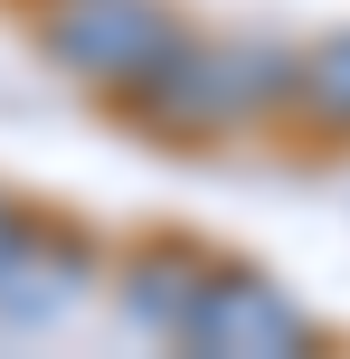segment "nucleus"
Masks as SVG:
<instances>
[{"label":"nucleus","instance_id":"20e7f679","mask_svg":"<svg viewBox=\"0 0 350 359\" xmlns=\"http://www.w3.org/2000/svg\"><path fill=\"white\" fill-rule=\"evenodd\" d=\"M86 284H95V246L86 236L19 217V236L0 246V322L10 331H48V322H67L86 303Z\"/></svg>","mask_w":350,"mask_h":359},{"label":"nucleus","instance_id":"0eeeda50","mask_svg":"<svg viewBox=\"0 0 350 359\" xmlns=\"http://www.w3.org/2000/svg\"><path fill=\"white\" fill-rule=\"evenodd\" d=\"M10 236H19V208H10V198H0V246H10Z\"/></svg>","mask_w":350,"mask_h":359},{"label":"nucleus","instance_id":"f257e3e1","mask_svg":"<svg viewBox=\"0 0 350 359\" xmlns=\"http://www.w3.org/2000/svg\"><path fill=\"white\" fill-rule=\"evenodd\" d=\"M284 86H294V57L265 48V38H189L161 57L133 114L152 133H180V142H218V133H256L284 114Z\"/></svg>","mask_w":350,"mask_h":359},{"label":"nucleus","instance_id":"7ed1b4c3","mask_svg":"<svg viewBox=\"0 0 350 359\" xmlns=\"http://www.w3.org/2000/svg\"><path fill=\"white\" fill-rule=\"evenodd\" d=\"M180 350H208V359H303L322 350V322L256 265H208L199 303L180 322Z\"/></svg>","mask_w":350,"mask_h":359},{"label":"nucleus","instance_id":"f03ea898","mask_svg":"<svg viewBox=\"0 0 350 359\" xmlns=\"http://www.w3.org/2000/svg\"><path fill=\"white\" fill-rule=\"evenodd\" d=\"M38 48L86 95L133 104V95L161 76V57L180 48V19H170L161 0H48V10H38Z\"/></svg>","mask_w":350,"mask_h":359},{"label":"nucleus","instance_id":"423d86ee","mask_svg":"<svg viewBox=\"0 0 350 359\" xmlns=\"http://www.w3.org/2000/svg\"><path fill=\"white\" fill-rule=\"evenodd\" d=\"M284 123H303L313 142H350V29L313 38L294 57V86H284Z\"/></svg>","mask_w":350,"mask_h":359},{"label":"nucleus","instance_id":"39448f33","mask_svg":"<svg viewBox=\"0 0 350 359\" xmlns=\"http://www.w3.org/2000/svg\"><path fill=\"white\" fill-rule=\"evenodd\" d=\"M208 265H218V255H208L199 236H142V246L123 255V322L152 331V341H180V322H189V303H199Z\"/></svg>","mask_w":350,"mask_h":359}]
</instances>
